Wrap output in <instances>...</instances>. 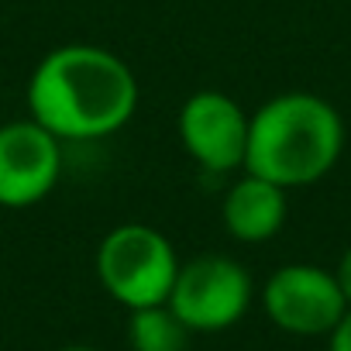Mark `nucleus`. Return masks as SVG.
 Returning a JSON list of instances; mask_svg holds the SVG:
<instances>
[{"label": "nucleus", "instance_id": "1", "mask_svg": "<svg viewBox=\"0 0 351 351\" xmlns=\"http://www.w3.org/2000/svg\"><path fill=\"white\" fill-rule=\"evenodd\" d=\"M131 66L100 45H59L28 80V110L59 141H100L117 134L138 110Z\"/></svg>", "mask_w": 351, "mask_h": 351}, {"label": "nucleus", "instance_id": "2", "mask_svg": "<svg viewBox=\"0 0 351 351\" xmlns=\"http://www.w3.org/2000/svg\"><path fill=\"white\" fill-rule=\"evenodd\" d=\"M344 141V117L330 100L289 90L252 114L245 172L272 180L282 190L313 186L341 162Z\"/></svg>", "mask_w": 351, "mask_h": 351}, {"label": "nucleus", "instance_id": "3", "mask_svg": "<svg viewBox=\"0 0 351 351\" xmlns=\"http://www.w3.org/2000/svg\"><path fill=\"white\" fill-rule=\"evenodd\" d=\"M180 255L152 224H121L104 234L97 248V279L124 310L169 303Z\"/></svg>", "mask_w": 351, "mask_h": 351}, {"label": "nucleus", "instance_id": "4", "mask_svg": "<svg viewBox=\"0 0 351 351\" xmlns=\"http://www.w3.org/2000/svg\"><path fill=\"white\" fill-rule=\"evenodd\" d=\"M255 286L248 269L231 255H197L180 262L169 306L193 334H217L234 327L252 306Z\"/></svg>", "mask_w": 351, "mask_h": 351}, {"label": "nucleus", "instance_id": "5", "mask_svg": "<svg viewBox=\"0 0 351 351\" xmlns=\"http://www.w3.org/2000/svg\"><path fill=\"white\" fill-rule=\"evenodd\" d=\"M262 310L286 334L327 337L348 313V300L330 269L310 262H289L265 279Z\"/></svg>", "mask_w": 351, "mask_h": 351}, {"label": "nucleus", "instance_id": "6", "mask_svg": "<svg viewBox=\"0 0 351 351\" xmlns=\"http://www.w3.org/2000/svg\"><path fill=\"white\" fill-rule=\"evenodd\" d=\"M62 176V141L35 117L0 124V207L42 204Z\"/></svg>", "mask_w": 351, "mask_h": 351}, {"label": "nucleus", "instance_id": "7", "mask_svg": "<svg viewBox=\"0 0 351 351\" xmlns=\"http://www.w3.org/2000/svg\"><path fill=\"white\" fill-rule=\"evenodd\" d=\"M248 121L252 117L234 97L221 90H200L186 97V104L180 107L176 131H180V141L197 165L221 176L245 169Z\"/></svg>", "mask_w": 351, "mask_h": 351}, {"label": "nucleus", "instance_id": "8", "mask_svg": "<svg viewBox=\"0 0 351 351\" xmlns=\"http://www.w3.org/2000/svg\"><path fill=\"white\" fill-rule=\"evenodd\" d=\"M289 217L286 190L272 180H262L255 172H245L238 183L228 186L221 204V221L234 241L262 245L272 241Z\"/></svg>", "mask_w": 351, "mask_h": 351}, {"label": "nucleus", "instance_id": "9", "mask_svg": "<svg viewBox=\"0 0 351 351\" xmlns=\"http://www.w3.org/2000/svg\"><path fill=\"white\" fill-rule=\"evenodd\" d=\"M190 327L176 317L169 303L128 310V344L131 351H186Z\"/></svg>", "mask_w": 351, "mask_h": 351}, {"label": "nucleus", "instance_id": "10", "mask_svg": "<svg viewBox=\"0 0 351 351\" xmlns=\"http://www.w3.org/2000/svg\"><path fill=\"white\" fill-rule=\"evenodd\" d=\"M327 351H351V310L341 317V324L327 334Z\"/></svg>", "mask_w": 351, "mask_h": 351}, {"label": "nucleus", "instance_id": "11", "mask_svg": "<svg viewBox=\"0 0 351 351\" xmlns=\"http://www.w3.org/2000/svg\"><path fill=\"white\" fill-rule=\"evenodd\" d=\"M334 276H337V286H341V293H344V300H348V310H351V245H348L344 255L337 258Z\"/></svg>", "mask_w": 351, "mask_h": 351}, {"label": "nucleus", "instance_id": "12", "mask_svg": "<svg viewBox=\"0 0 351 351\" xmlns=\"http://www.w3.org/2000/svg\"><path fill=\"white\" fill-rule=\"evenodd\" d=\"M59 351H100V348H90V344H69V348H59Z\"/></svg>", "mask_w": 351, "mask_h": 351}]
</instances>
